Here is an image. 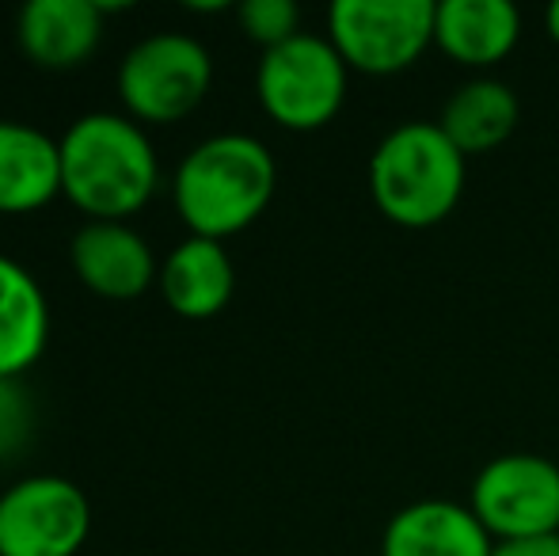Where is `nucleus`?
<instances>
[{"mask_svg": "<svg viewBox=\"0 0 559 556\" xmlns=\"http://www.w3.org/2000/svg\"><path fill=\"white\" fill-rule=\"evenodd\" d=\"M522 119V99L499 76H472V81L456 84L453 96L442 107V134L461 149L464 156H479L499 149L502 141L518 130Z\"/></svg>", "mask_w": 559, "mask_h": 556, "instance_id": "dca6fc26", "label": "nucleus"}, {"mask_svg": "<svg viewBox=\"0 0 559 556\" xmlns=\"http://www.w3.org/2000/svg\"><path fill=\"white\" fill-rule=\"evenodd\" d=\"M545 35L559 46V0L545 8Z\"/></svg>", "mask_w": 559, "mask_h": 556, "instance_id": "aec40b11", "label": "nucleus"}, {"mask_svg": "<svg viewBox=\"0 0 559 556\" xmlns=\"http://www.w3.org/2000/svg\"><path fill=\"white\" fill-rule=\"evenodd\" d=\"M214 84V58L191 35L160 31V35L141 38L118 66V96L133 122H168L187 119L199 111Z\"/></svg>", "mask_w": 559, "mask_h": 556, "instance_id": "423d86ee", "label": "nucleus"}, {"mask_svg": "<svg viewBox=\"0 0 559 556\" xmlns=\"http://www.w3.org/2000/svg\"><path fill=\"white\" fill-rule=\"evenodd\" d=\"M491 556H559V534L525 537V542H499Z\"/></svg>", "mask_w": 559, "mask_h": 556, "instance_id": "6ab92c4d", "label": "nucleus"}, {"mask_svg": "<svg viewBox=\"0 0 559 556\" xmlns=\"http://www.w3.org/2000/svg\"><path fill=\"white\" fill-rule=\"evenodd\" d=\"M468 507L495 545L559 534V465L545 453H499L476 473Z\"/></svg>", "mask_w": 559, "mask_h": 556, "instance_id": "0eeeda50", "label": "nucleus"}, {"mask_svg": "<svg viewBox=\"0 0 559 556\" xmlns=\"http://www.w3.org/2000/svg\"><path fill=\"white\" fill-rule=\"evenodd\" d=\"M278 187L271 149L251 134H214L176 168V210L191 237L225 240L266 214Z\"/></svg>", "mask_w": 559, "mask_h": 556, "instance_id": "f03ea898", "label": "nucleus"}, {"mask_svg": "<svg viewBox=\"0 0 559 556\" xmlns=\"http://www.w3.org/2000/svg\"><path fill=\"white\" fill-rule=\"evenodd\" d=\"M495 542L468 504L415 499L400 507L381 534V556H491Z\"/></svg>", "mask_w": 559, "mask_h": 556, "instance_id": "9b49d317", "label": "nucleus"}, {"mask_svg": "<svg viewBox=\"0 0 559 556\" xmlns=\"http://www.w3.org/2000/svg\"><path fill=\"white\" fill-rule=\"evenodd\" d=\"M236 20H240L243 35L263 50H274L301 35V8L294 0H243L236 8Z\"/></svg>", "mask_w": 559, "mask_h": 556, "instance_id": "f3484780", "label": "nucleus"}, {"mask_svg": "<svg viewBox=\"0 0 559 556\" xmlns=\"http://www.w3.org/2000/svg\"><path fill=\"white\" fill-rule=\"evenodd\" d=\"M50 343V305L23 263L0 256V381H20Z\"/></svg>", "mask_w": 559, "mask_h": 556, "instance_id": "2eb2a0df", "label": "nucleus"}, {"mask_svg": "<svg viewBox=\"0 0 559 556\" xmlns=\"http://www.w3.org/2000/svg\"><path fill=\"white\" fill-rule=\"evenodd\" d=\"M156 286H160L164 301H168V309L176 317L210 320L233 301V289H236L233 256H228L222 240L187 237L160 263Z\"/></svg>", "mask_w": 559, "mask_h": 556, "instance_id": "ddd939ff", "label": "nucleus"}, {"mask_svg": "<svg viewBox=\"0 0 559 556\" xmlns=\"http://www.w3.org/2000/svg\"><path fill=\"white\" fill-rule=\"evenodd\" d=\"M31 435V401L20 381H0V461H8Z\"/></svg>", "mask_w": 559, "mask_h": 556, "instance_id": "a211bd4d", "label": "nucleus"}, {"mask_svg": "<svg viewBox=\"0 0 559 556\" xmlns=\"http://www.w3.org/2000/svg\"><path fill=\"white\" fill-rule=\"evenodd\" d=\"M69 260H73V275L92 294L111 297V301L141 297L160 279L148 240L126 222H84L73 233Z\"/></svg>", "mask_w": 559, "mask_h": 556, "instance_id": "1a4fd4ad", "label": "nucleus"}, {"mask_svg": "<svg viewBox=\"0 0 559 556\" xmlns=\"http://www.w3.org/2000/svg\"><path fill=\"white\" fill-rule=\"evenodd\" d=\"M435 0H335L328 8V43L350 73H407L435 46Z\"/></svg>", "mask_w": 559, "mask_h": 556, "instance_id": "39448f33", "label": "nucleus"}, {"mask_svg": "<svg viewBox=\"0 0 559 556\" xmlns=\"http://www.w3.org/2000/svg\"><path fill=\"white\" fill-rule=\"evenodd\" d=\"M92 534V504L66 476H23L0 492V556H76Z\"/></svg>", "mask_w": 559, "mask_h": 556, "instance_id": "6e6552de", "label": "nucleus"}, {"mask_svg": "<svg viewBox=\"0 0 559 556\" xmlns=\"http://www.w3.org/2000/svg\"><path fill=\"white\" fill-rule=\"evenodd\" d=\"M350 69L328 35L301 31L289 43L263 50L255 69V96L266 119L294 134H312L335 122L346 104Z\"/></svg>", "mask_w": 559, "mask_h": 556, "instance_id": "20e7f679", "label": "nucleus"}, {"mask_svg": "<svg viewBox=\"0 0 559 556\" xmlns=\"http://www.w3.org/2000/svg\"><path fill=\"white\" fill-rule=\"evenodd\" d=\"M522 12L510 0H442L435 15V46L453 66L484 76L514 54Z\"/></svg>", "mask_w": 559, "mask_h": 556, "instance_id": "9d476101", "label": "nucleus"}, {"mask_svg": "<svg viewBox=\"0 0 559 556\" xmlns=\"http://www.w3.org/2000/svg\"><path fill=\"white\" fill-rule=\"evenodd\" d=\"M104 12L96 0H31L15 15V38L35 66L76 69L104 38Z\"/></svg>", "mask_w": 559, "mask_h": 556, "instance_id": "f8f14e48", "label": "nucleus"}, {"mask_svg": "<svg viewBox=\"0 0 559 556\" xmlns=\"http://www.w3.org/2000/svg\"><path fill=\"white\" fill-rule=\"evenodd\" d=\"M61 194V145L46 130L0 119V214H35Z\"/></svg>", "mask_w": 559, "mask_h": 556, "instance_id": "4468645a", "label": "nucleus"}, {"mask_svg": "<svg viewBox=\"0 0 559 556\" xmlns=\"http://www.w3.org/2000/svg\"><path fill=\"white\" fill-rule=\"evenodd\" d=\"M468 184V156L438 122L392 127L369 156V199L400 229H435L456 210Z\"/></svg>", "mask_w": 559, "mask_h": 556, "instance_id": "7ed1b4c3", "label": "nucleus"}, {"mask_svg": "<svg viewBox=\"0 0 559 556\" xmlns=\"http://www.w3.org/2000/svg\"><path fill=\"white\" fill-rule=\"evenodd\" d=\"M61 194L88 222H126L160 184V161L145 127L130 115L88 111L58 138Z\"/></svg>", "mask_w": 559, "mask_h": 556, "instance_id": "f257e3e1", "label": "nucleus"}]
</instances>
